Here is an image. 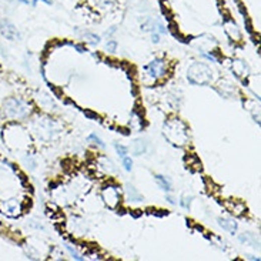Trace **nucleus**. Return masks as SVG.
<instances>
[{"instance_id":"bb28decb","label":"nucleus","mask_w":261,"mask_h":261,"mask_svg":"<svg viewBox=\"0 0 261 261\" xmlns=\"http://www.w3.org/2000/svg\"><path fill=\"white\" fill-rule=\"evenodd\" d=\"M89 140H90V141H95V144H96V146H99V147H102V148L105 147V143H103V140L100 139L99 136H96L95 133L89 136Z\"/></svg>"},{"instance_id":"4468645a","label":"nucleus","mask_w":261,"mask_h":261,"mask_svg":"<svg viewBox=\"0 0 261 261\" xmlns=\"http://www.w3.org/2000/svg\"><path fill=\"white\" fill-rule=\"evenodd\" d=\"M217 90L218 93H220L223 97H231L235 93L234 84L230 83V81H227V80H223V81L218 83Z\"/></svg>"},{"instance_id":"ddd939ff","label":"nucleus","mask_w":261,"mask_h":261,"mask_svg":"<svg viewBox=\"0 0 261 261\" xmlns=\"http://www.w3.org/2000/svg\"><path fill=\"white\" fill-rule=\"evenodd\" d=\"M36 100H37V103H39L40 107L44 109V110H54V109H56V103H54V100H53L52 97L49 96V95L43 93V92L37 93Z\"/></svg>"},{"instance_id":"dca6fc26","label":"nucleus","mask_w":261,"mask_h":261,"mask_svg":"<svg viewBox=\"0 0 261 261\" xmlns=\"http://www.w3.org/2000/svg\"><path fill=\"white\" fill-rule=\"evenodd\" d=\"M130 150L134 156H141V154H144L147 151V143L141 139L136 140L130 146Z\"/></svg>"},{"instance_id":"2f4dec72","label":"nucleus","mask_w":261,"mask_h":261,"mask_svg":"<svg viewBox=\"0 0 261 261\" xmlns=\"http://www.w3.org/2000/svg\"><path fill=\"white\" fill-rule=\"evenodd\" d=\"M20 3H23V5H29V0H19Z\"/></svg>"},{"instance_id":"f03ea898","label":"nucleus","mask_w":261,"mask_h":261,"mask_svg":"<svg viewBox=\"0 0 261 261\" xmlns=\"http://www.w3.org/2000/svg\"><path fill=\"white\" fill-rule=\"evenodd\" d=\"M217 78V71L207 63L196 61L187 69V80L194 86H209Z\"/></svg>"},{"instance_id":"c756f323","label":"nucleus","mask_w":261,"mask_h":261,"mask_svg":"<svg viewBox=\"0 0 261 261\" xmlns=\"http://www.w3.org/2000/svg\"><path fill=\"white\" fill-rule=\"evenodd\" d=\"M37 2H43L46 5H52V0H33V5H37Z\"/></svg>"},{"instance_id":"cd10ccee","label":"nucleus","mask_w":261,"mask_h":261,"mask_svg":"<svg viewBox=\"0 0 261 261\" xmlns=\"http://www.w3.org/2000/svg\"><path fill=\"white\" fill-rule=\"evenodd\" d=\"M106 49H107V52L109 53H114L116 50H117V42L116 40H109L107 42V44H106Z\"/></svg>"},{"instance_id":"b1692460","label":"nucleus","mask_w":261,"mask_h":261,"mask_svg":"<svg viewBox=\"0 0 261 261\" xmlns=\"http://www.w3.org/2000/svg\"><path fill=\"white\" fill-rule=\"evenodd\" d=\"M114 148H116L117 154L122 157V158L129 154V148L126 147V146H123V144H119V143H116V144H114Z\"/></svg>"},{"instance_id":"4be33fe9","label":"nucleus","mask_w":261,"mask_h":261,"mask_svg":"<svg viewBox=\"0 0 261 261\" xmlns=\"http://www.w3.org/2000/svg\"><path fill=\"white\" fill-rule=\"evenodd\" d=\"M83 37L86 39L87 43L90 44H99L100 43V40H102V37L99 35H96V33H89V32H86V33L83 35Z\"/></svg>"},{"instance_id":"20e7f679","label":"nucleus","mask_w":261,"mask_h":261,"mask_svg":"<svg viewBox=\"0 0 261 261\" xmlns=\"http://www.w3.org/2000/svg\"><path fill=\"white\" fill-rule=\"evenodd\" d=\"M33 113V106L20 97H9L3 103V114L10 120H25Z\"/></svg>"},{"instance_id":"f3484780","label":"nucleus","mask_w":261,"mask_h":261,"mask_svg":"<svg viewBox=\"0 0 261 261\" xmlns=\"http://www.w3.org/2000/svg\"><path fill=\"white\" fill-rule=\"evenodd\" d=\"M226 206H227V210H228L231 214H234V216H243L244 213H245V207H244V204L238 203V201H228Z\"/></svg>"},{"instance_id":"473e14b6","label":"nucleus","mask_w":261,"mask_h":261,"mask_svg":"<svg viewBox=\"0 0 261 261\" xmlns=\"http://www.w3.org/2000/svg\"><path fill=\"white\" fill-rule=\"evenodd\" d=\"M0 122H2V113H0Z\"/></svg>"},{"instance_id":"f8f14e48","label":"nucleus","mask_w":261,"mask_h":261,"mask_svg":"<svg viewBox=\"0 0 261 261\" xmlns=\"http://www.w3.org/2000/svg\"><path fill=\"white\" fill-rule=\"evenodd\" d=\"M224 30H226L227 36H228L231 40H234V42H240V40H241V32H240L238 26L234 23V20L226 19V20H224Z\"/></svg>"},{"instance_id":"5701e85b","label":"nucleus","mask_w":261,"mask_h":261,"mask_svg":"<svg viewBox=\"0 0 261 261\" xmlns=\"http://www.w3.org/2000/svg\"><path fill=\"white\" fill-rule=\"evenodd\" d=\"M66 250L70 252V255H71V258H73V260H78V261L84 260V257H83V255H81V254H80L76 248H73V245L66 244Z\"/></svg>"},{"instance_id":"7c9ffc66","label":"nucleus","mask_w":261,"mask_h":261,"mask_svg":"<svg viewBox=\"0 0 261 261\" xmlns=\"http://www.w3.org/2000/svg\"><path fill=\"white\" fill-rule=\"evenodd\" d=\"M167 201H168L170 204H176V201L173 200V197H171V196H167Z\"/></svg>"},{"instance_id":"c85d7f7f","label":"nucleus","mask_w":261,"mask_h":261,"mask_svg":"<svg viewBox=\"0 0 261 261\" xmlns=\"http://www.w3.org/2000/svg\"><path fill=\"white\" fill-rule=\"evenodd\" d=\"M151 42L153 43H158L160 42V35L158 33H151Z\"/></svg>"},{"instance_id":"9d476101","label":"nucleus","mask_w":261,"mask_h":261,"mask_svg":"<svg viewBox=\"0 0 261 261\" xmlns=\"http://www.w3.org/2000/svg\"><path fill=\"white\" fill-rule=\"evenodd\" d=\"M196 46H197V49H199V50L204 54V53L216 52L217 42H216V39H214L213 36L204 35V36H201V37H199V39L196 40Z\"/></svg>"},{"instance_id":"393cba45","label":"nucleus","mask_w":261,"mask_h":261,"mask_svg":"<svg viewBox=\"0 0 261 261\" xmlns=\"http://www.w3.org/2000/svg\"><path fill=\"white\" fill-rule=\"evenodd\" d=\"M192 201H193L192 196H183L182 200H180V204H182L183 209L189 210L190 209V206H192Z\"/></svg>"},{"instance_id":"0eeeda50","label":"nucleus","mask_w":261,"mask_h":261,"mask_svg":"<svg viewBox=\"0 0 261 261\" xmlns=\"http://www.w3.org/2000/svg\"><path fill=\"white\" fill-rule=\"evenodd\" d=\"M102 199L105 201V204L109 209H117L120 201H122V194L117 186H106L102 190Z\"/></svg>"},{"instance_id":"f257e3e1","label":"nucleus","mask_w":261,"mask_h":261,"mask_svg":"<svg viewBox=\"0 0 261 261\" xmlns=\"http://www.w3.org/2000/svg\"><path fill=\"white\" fill-rule=\"evenodd\" d=\"M163 134L170 144L177 147H183L190 141L189 127L180 119H168L163 126Z\"/></svg>"},{"instance_id":"1a4fd4ad","label":"nucleus","mask_w":261,"mask_h":261,"mask_svg":"<svg viewBox=\"0 0 261 261\" xmlns=\"http://www.w3.org/2000/svg\"><path fill=\"white\" fill-rule=\"evenodd\" d=\"M0 35L3 36L5 39L10 40V42L20 40V33H19V30L10 20H8V19L0 20Z\"/></svg>"},{"instance_id":"7ed1b4c3","label":"nucleus","mask_w":261,"mask_h":261,"mask_svg":"<svg viewBox=\"0 0 261 261\" xmlns=\"http://www.w3.org/2000/svg\"><path fill=\"white\" fill-rule=\"evenodd\" d=\"M3 140L12 150H26L30 146V134L22 126L10 123L3 130Z\"/></svg>"},{"instance_id":"412c9836","label":"nucleus","mask_w":261,"mask_h":261,"mask_svg":"<svg viewBox=\"0 0 261 261\" xmlns=\"http://www.w3.org/2000/svg\"><path fill=\"white\" fill-rule=\"evenodd\" d=\"M238 240H240V243L247 244V245H252V247H257L258 245V240L251 233H243V234L238 237Z\"/></svg>"},{"instance_id":"aec40b11","label":"nucleus","mask_w":261,"mask_h":261,"mask_svg":"<svg viewBox=\"0 0 261 261\" xmlns=\"http://www.w3.org/2000/svg\"><path fill=\"white\" fill-rule=\"evenodd\" d=\"M99 167L105 171V173H113V171H116V167H114V163L110 160V158H106V157H103V158H100L99 160Z\"/></svg>"},{"instance_id":"2eb2a0df","label":"nucleus","mask_w":261,"mask_h":261,"mask_svg":"<svg viewBox=\"0 0 261 261\" xmlns=\"http://www.w3.org/2000/svg\"><path fill=\"white\" fill-rule=\"evenodd\" d=\"M217 221H218V226L221 227L223 230L228 231L230 234L234 235L235 233H237V223H235L234 220H231V218L220 217Z\"/></svg>"},{"instance_id":"6e6552de","label":"nucleus","mask_w":261,"mask_h":261,"mask_svg":"<svg viewBox=\"0 0 261 261\" xmlns=\"http://www.w3.org/2000/svg\"><path fill=\"white\" fill-rule=\"evenodd\" d=\"M0 211L6 214L8 217H18L23 211V203L19 199H10V200L0 203Z\"/></svg>"},{"instance_id":"9b49d317","label":"nucleus","mask_w":261,"mask_h":261,"mask_svg":"<svg viewBox=\"0 0 261 261\" xmlns=\"http://www.w3.org/2000/svg\"><path fill=\"white\" fill-rule=\"evenodd\" d=\"M231 70H233V73H234L237 77L241 78L244 81L250 76V67H248V64L245 61L238 60V59L233 60V63H231Z\"/></svg>"},{"instance_id":"a878e982","label":"nucleus","mask_w":261,"mask_h":261,"mask_svg":"<svg viewBox=\"0 0 261 261\" xmlns=\"http://www.w3.org/2000/svg\"><path fill=\"white\" fill-rule=\"evenodd\" d=\"M123 167H124V170L126 171H131V168H133V160H131V157L126 156L123 157Z\"/></svg>"},{"instance_id":"6ab92c4d","label":"nucleus","mask_w":261,"mask_h":261,"mask_svg":"<svg viewBox=\"0 0 261 261\" xmlns=\"http://www.w3.org/2000/svg\"><path fill=\"white\" fill-rule=\"evenodd\" d=\"M154 180H156V183L160 186V189L161 190H164L165 193H170L171 190H173V186H171V182L167 179V177H164V176H161V174H157V176H154Z\"/></svg>"},{"instance_id":"423d86ee","label":"nucleus","mask_w":261,"mask_h":261,"mask_svg":"<svg viewBox=\"0 0 261 261\" xmlns=\"http://www.w3.org/2000/svg\"><path fill=\"white\" fill-rule=\"evenodd\" d=\"M143 70L147 73V76H150V77L156 81V80H161V78H165L168 76V73H170V63L165 60V59L157 57L154 60L147 63L143 67Z\"/></svg>"},{"instance_id":"39448f33","label":"nucleus","mask_w":261,"mask_h":261,"mask_svg":"<svg viewBox=\"0 0 261 261\" xmlns=\"http://www.w3.org/2000/svg\"><path fill=\"white\" fill-rule=\"evenodd\" d=\"M32 131L37 137V140L44 141V143H50L52 140H54L59 136L60 129H59L57 123L53 122L52 119L39 117L37 120L32 123Z\"/></svg>"},{"instance_id":"a211bd4d","label":"nucleus","mask_w":261,"mask_h":261,"mask_svg":"<svg viewBox=\"0 0 261 261\" xmlns=\"http://www.w3.org/2000/svg\"><path fill=\"white\" fill-rule=\"evenodd\" d=\"M126 199L129 201H136V203H139V201H143V196L137 192L136 187L127 184V186H126Z\"/></svg>"}]
</instances>
